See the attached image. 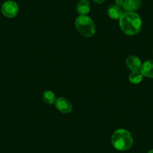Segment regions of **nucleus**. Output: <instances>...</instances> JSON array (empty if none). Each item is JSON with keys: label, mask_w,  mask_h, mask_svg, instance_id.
<instances>
[{"label": "nucleus", "mask_w": 153, "mask_h": 153, "mask_svg": "<svg viewBox=\"0 0 153 153\" xmlns=\"http://www.w3.org/2000/svg\"><path fill=\"white\" fill-rule=\"evenodd\" d=\"M147 153H153V149H150V150H149L148 152H147Z\"/></svg>", "instance_id": "obj_15"}, {"label": "nucleus", "mask_w": 153, "mask_h": 153, "mask_svg": "<svg viewBox=\"0 0 153 153\" xmlns=\"http://www.w3.org/2000/svg\"><path fill=\"white\" fill-rule=\"evenodd\" d=\"M143 77V76L140 71H133L129 74L128 80L132 84H138L142 81Z\"/></svg>", "instance_id": "obj_11"}, {"label": "nucleus", "mask_w": 153, "mask_h": 153, "mask_svg": "<svg viewBox=\"0 0 153 153\" xmlns=\"http://www.w3.org/2000/svg\"><path fill=\"white\" fill-rule=\"evenodd\" d=\"M1 11H2V14L5 17L13 18L18 14L19 7L15 2L9 0V1H6L4 2L3 5H2Z\"/></svg>", "instance_id": "obj_4"}, {"label": "nucleus", "mask_w": 153, "mask_h": 153, "mask_svg": "<svg viewBox=\"0 0 153 153\" xmlns=\"http://www.w3.org/2000/svg\"><path fill=\"white\" fill-rule=\"evenodd\" d=\"M107 15L112 20H120L121 16L123 15V11L121 7L117 5H111L107 8Z\"/></svg>", "instance_id": "obj_9"}, {"label": "nucleus", "mask_w": 153, "mask_h": 153, "mask_svg": "<svg viewBox=\"0 0 153 153\" xmlns=\"http://www.w3.org/2000/svg\"><path fill=\"white\" fill-rule=\"evenodd\" d=\"M75 27L83 36L89 38L95 35V25L92 19L86 15H80L75 20Z\"/></svg>", "instance_id": "obj_3"}, {"label": "nucleus", "mask_w": 153, "mask_h": 153, "mask_svg": "<svg viewBox=\"0 0 153 153\" xmlns=\"http://www.w3.org/2000/svg\"><path fill=\"white\" fill-rule=\"evenodd\" d=\"M140 72L147 78H153V60H147L141 65Z\"/></svg>", "instance_id": "obj_7"}, {"label": "nucleus", "mask_w": 153, "mask_h": 153, "mask_svg": "<svg viewBox=\"0 0 153 153\" xmlns=\"http://www.w3.org/2000/svg\"><path fill=\"white\" fill-rule=\"evenodd\" d=\"M142 0H124L123 8L126 11L135 12L142 6Z\"/></svg>", "instance_id": "obj_6"}, {"label": "nucleus", "mask_w": 153, "mask_h": 153, "mask_svg": "<svg viewBox=\"0 0 153 153\" xmlns=\"http://www.w3.org/2000/svg\"><path fill=\"white\" fill-rule=\"evenodd\" d=\"M111 143L119 151H128L133 145V137L128 131L120 128L112 134Z\"/></svg>", "instance_id": "obj_2"}, {"label": "nucleus", "mask_w": 153, "mask_h": 153, "mask_svg": "<svg viewBox=\"0 0 153 153\" xmlns=\"http://www.w3.org/2000/svg\"><path fill=\"white\" fill-rule=\"evenodd\" d=\"M95 3H97V4H101L103 3V2H105V0H92Z\"/></svg>", "instance_id": "obj_14"}, {"label": "nucleus", "mask_w": 153, "mask_h": 153, "mask_svg": "<svg viewBox=\"0 0 153 153\" xmlns=\"http://www.w3.org/2000/svg\"><path fill=\"white\" fill-rule=\"evenodd\" d=\"M123 2H124V0H116L115 1V5H118L120 7H123Z\"/></svg>", "instance_id": "obj_13"}, {"label": "nucleus", "mask_w": 153, "mask_h": 153, "mask_svg": "<svg viewBox=\"0 0 153 153\" xmlns=\"http://www.w3.org/2000/svg\"><path fill=\"white\" fill-rule=\"evenodd\" d=\"M119 20L120 29L127 35H136L142 27V20L136 12L125 11Z\"/></svg>", "instance_id": "obj_1"}, {"label": "nucleus", "mask_w": 153, "mask_h": 153, "mask_svg": "<svg viewBox=\"0 0 153 153\" xmlns=\"http://www.w3.org/2000/svg\"><path fill=\"white\" fill-rule=\"evenodd\" d=\"M126 65H127V67L128 68L129 70L133 71L140 70L142 63H141L140 59L137 56L132 55L129 56L126 59Z\"/></svg>", "instance_id": "obj_8"}, {"label": "nucleus", "mask_w": 153, "mask_h": 153, "mask_svg": "<svg viewBox=\"0 0 153 153\" xmlns=\"http://www.w3.org/2000/svg\"><path fill=\"white\" fill-rule=\"evenodd\" d=\"M56 107L58 110H59L62 113H69L72 111L73 105L71 103L65 98L60 97L56 98L55 102Z\"/></svg>", "instance_id": "obj_5"}, {"label": "nucleus", "mask_w": 153, "mask_h": 153, "mask_svg": "<svg viewBox=\"0 0 153 153\" xmlns=\"http://www.w3.org/2000/svg\"><path fill=\"white\" fill-rule=\"evenodd\" d=\"M76 8L80 15H86L90 11V3L88 0H80L76 4Z\"/></svg>", "instance_id": "obj_10"}, {"label": "nucleus", "mask_w": 153, "mask_h": 153, "mask_svg": "<svg viewBox=\"0 0 153 153\" xmlns=\"http://www.w3.org/2000/svg\"><path fill=\"white\" fill-rule=\"evenodd\" d=\"M43 100L46 104H53L56 102L55 94L51 90L45 91L43 93Z\"/></svg>", "instance_id": "obj_12"}]
</instances>
